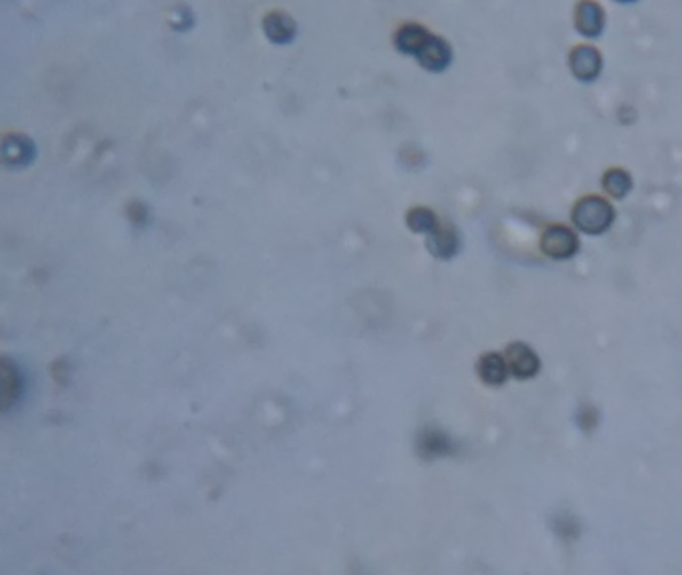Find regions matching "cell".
Segmentation results:
<instances>
[{
  "instance_id": "cell-2",
  "label": "cell",
  "mask_w": 682,
  "mask_h": 575,
  "mask_svg": "<svg viewBox=\"0 0 682 575\" xmlns=\"http://www.w3.org/2000/svg\"><path fill=\"white\" fill-rule=\"evenodd\" d=\"M27 394V378L19 363L8 355H0V414H8Z\"/></svg>"
},
{
  "instance_id": "cell-3",
  "label": "cell",
  "mask_w": 682,
  "mask_h": 575,
  "mask_svg": "<svg viewBox=\"0 0 682 575\" xmlns=\"http://www.w3.org/2000/svg\"><path fill=\"white\" fill-rule=\"evenodd\" d=\"M36 160V142L24 132L0 136V164L11 170L28 168Z\"/></svg>"
},
{
  "instance_id": "cell-4",
  "label": "cell",
  "mask_w": 682,
  "mask_h": 575,
  "mask_svg": "<svg viewBox=\"0 0 682 575\" xmlns=\"http://www.w3.org/2000/svg\"><path fill=\"white\" fill-rule=\"evenodd\" d=\"M262 30L266 38L275 46H288L297 36V22L286 11H267L262 19Z\"/></svg>"
},
{
  "instance_id": "cell-10",
  "label": "cell",
  "mask_w": 682,
  "mask_h": 575,
  "mask_svg": "<svg viewBox=\"0 0 682 575\" xmlns=\"http://www.w3.org/2000/svg\"><path fill=\"white\" fill-rule=\"evenodd\" d=\"M507 368L513 376L521 378V379H527V378H533L535 374L539 371V358L537 354H535L529 346L525 344H513L507 347Z\"/></svg>"
},
{
  "instance_id": "cell-7",
  "label": "cell",
  "mask_w": 682,
  "mask_h": 575,
  "mask_svg": "<svg viewBox=\"0 0 682 575\" xmlns=\"http://www.w3.org/2000/svg\"><path fill=\"white\" fill-rule=\"evenodd\" d=\"M568 67H571V72L576 78L583 80V83H591L603 70V56L595 46H575L568 54Z\"/></svg>"
},
{
  "instance_id": "cell-9",
  "label": "cell",
  "mask_w": 682,
  "mask_h": 575,
  "mask_svg": "<svg viewBox=\"0 0 682 575\" xmlns=\"http://www.w3.org/2000/svg\"><path fill=\"white\" fill-rule=\"evenodd\" d=\"M575 27L583 36H599L605 28V11L595 0H581L575 8Z\"/></svg>"
},
{
  "instance_id": "cell-5",
  "label": "cell",
  "mask_w": 682,
  "mask_h": 575,
  "mask_svg": "<svg viewBox=\"0 0 682 575\" xmlns=\"http://www.w3.org/2000/svg\"><path fill=\"white\" fill-rule=\"evenodd\" d=\"M541 248L543 252L555 258V260H567V258L575 256L576 250H579V240H576V234L571 228H567V226H551L543 234Z\"/></svg>"
},
{
  "instance_id": "cell-14",
  "label": "cell",
  "mask_w": 682,
  "mask_h": 575,
  "mask_svg": "<svg viewBox=\"0 0 682 575\" xmlns=\"http://www.w3.org/2000/svg\"><path fill=\"white\" fill-rule=\"evenodd\" d=\"M603 186H605V190L611 194V196L624 198L632 188V180H630L629 172H624V170H621V168H613L605 174Z\"/></svg>"
},
{
  "instance_id": "cell-13",
  "label": "cell",
  "mask_w": 682,
  "mask_h": 575,
  "mask_svg": "<svg viewBox=\"0 0 682 575\" xmlns=\"http://www.w3.org/2000/svg\"><path fill=\"white\" fill-rule=\"evenodd\" d=\"M408 226L417 234H432L437 226H440V220H437V216L433 210L429 208H424V206H417L409 210L408 214Z\"/></svg>"
},
{
  "instance_id": "cell-1",
  "label": "cell",
  "mask_w": 682,
  "mask_h": 575,
  "mask_svg": "<svg viewBox=\"0 0 682 575\" xmlns=\"http://www.w3.org/2000/svg\"><path fill=\"white\" fill-rule=\"evenodd\" d=\"M615 220V210L605 198L587 196L579 200L573 208V222L584 234H603L611 228Z\"/></svg>"
},
{
  "instance_id": "cell-8",
  "label": "cell",
  "mask_w": 682,
  "mask_h": 575,
  "mask_svg": "<svg viewBox=\"0 0 682 575\" xmlns=\"http://www.w3.org/2000/svg\"><path fill=\"white\" fill-rule=\"evenodd\" d=\"M432 35L433 32H429V28H425L424 24H417V22L401 24L393 35V46L397 52H401L405 56H413V59H416Z\"/></svg>"
},
{
  "instance_id": "cell-15",
  "label": "cell",
  "mask_w": 682,
  "mask_h": 575,
  "mask_svg": "<svg viewBox=\"0 0 682 575\" xmlns=\"http://www.w3.org/2000/svg\"><path fill=\"white\" fill-rule=\"evenodd\" d=\"M166 20L170 28H174L176 32H188L194 28V24H196V16H194L188 4H176L168 11Z\"/></svg>"
},
{
  "instance_id": "cell-16",
  "label": "cell",
  "mask_w": 682,
  "mask_h": 575,
  "mask_svg": "<svg viewBox=\"0 0 682 575\" xmlns=\"http://www.w3.org/2000/svg\"><path fill=\"white\" fill-rule=\"evenodd\" d=\"M619 3H635V0H619Z\"/></svg>"
},
{
  "instance_id": "cell-11",
  "label": "cell",
  "mask_w": 682,
  "mask_h": 575,
  "mask_svg": "<svg viewBox=\"0 0 682 575\" xmlns=\"http://www.w3.org/2000/svg\"><path fill=\"white\" fill-rule=\"evenodd\" d=\"M509 368L507 362L501 358L499 354H487L479 362V376H481L483 382L491 384V386H501L507 379Z\"/></svg>"
},
{
  "instance_id": "cell-6",
  "label": "cell",
  "mask_w": 682,
  "mask_h": 575,
  "mask_svg": "<svg viewBox=\"0 0 682 575\" xmlns=\"http://www.w3.org/2000/svg\"><path fill=\"white\" fill-rule=\"evenodd\" d=\"M416 60L427 72H443L453 64V46L443 36L432 35L416 56Z\"/></svg>"
},
{
  "instance_id": "cell-12",
  "label": "cell",
  "mask_w": 682,
  "mask_h": 575,
  "mask_svg": "<svg viewBox=\"0 0 682 575\" xmlns=\"http://www.w3.org/2000/svg\"><path fill=\"white\" fill-rule=\"evenodd\" d=\"M427 246L432 250L433 256L451 258L459 248L457 234H455L451 228H441V226H437V228L429 234Z\"/></svg>"
}]
</instances>
